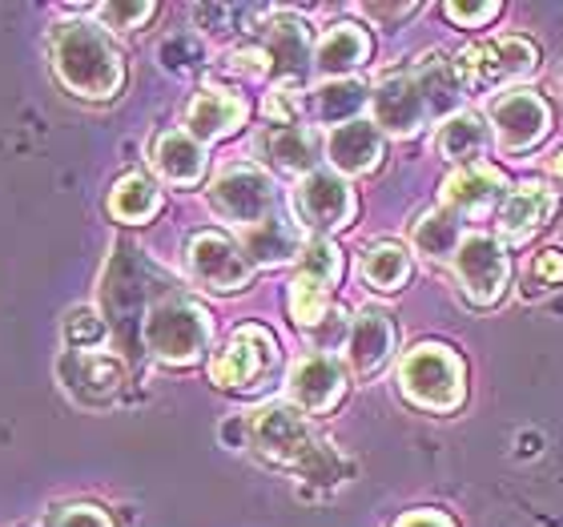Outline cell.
<instances>
[{"label":"cell","instance_id":"cell-33","mask_svg":"<svg viewBox=\"0 0 563 527\" xmlns=\"http://www.w3.org/2000/svg\"><path fill=\"white\" fill-rule=\"evenodd\" d=\"M327 306H330V286L314 278H298L290 282V315L298 327H318L322 318H327Z\"/></svg>","mask_w":563,"mask_h":527},{"label":"cell","instance_id":"cell-13","mask_svg":"<svg viewBox=\"0 0 563 527\" xmlns=\"http://www.w3.org/2000/svg\"><path fill=\"white\" fill-rule=\"evenodd\" d=\"M371 113L378 133H395V138H415L431 118L427 97L411 73H395L387 81H378V89L371 94Z\"/></svg>","mask_w":563,"mask_h":527},{"label":"cell","instance_id":"cell-14","mask_svg":"<svg viewBox=\"0 0 563 527\" xmlns=\"http://www.w3.org/2000/svg\"><path fill=\"white\" fill-rule=\"evenodd\" d=\"M60 378L77 403L85 407H101L118 395L121 383H125V371L113 354H97V351H69L60 359Z\"/></svg>","mask_w":563,"mask_h":527},{"label":"cell","instance_id":"cell-20","mask_svg":"<svg viewBox=\"0 0 563 527\" xmlns=\"http://www.w3.org/2000/svg\"><path fill=\"white\" fill-rule=\"evenodd\" d=\"M395 351V327H390L387 310H363L351 322V339H346V359L358 375H375Z\"/></svg>","mask_w":563,"mask_h":527},{"label":"cell","instance_id":"cell-21","mask_svg":"<svg viewBox=\"0 0 563 527\" xmlns=\"http://www.w3.org/2000/svg\"><path fill=\"white\" fill-rule=\"evenodd\" d=\"M266 61L278 81H302L310 69V33L302 21L294 17H278L266 36Z\"/></svg>","mask_w":563,"mask_h":527},{"label":"cell","instance_id":"cell-43","mask_svg":"<svg viewBox=\"0 0 563 527\" xmlns=\"http://www.w3.org/2000/svg\"><path fill=\"white\" fill-rule=\"evenodd\" d=\"M560 85H563V69H560Z\"/></svg>","mask_w":563,"mask_h":527},{"label":"cell","instance_id":"cell-28","mask_svg":"<svg viewBox=\"0 0 563 527\" xmlns=\"http://www.w3.org/2000/svg\"><path fill=\"white\" fill-rule=\"evenodd\" d=\"M483 150H487V130L479 125V118L455 113V118L443 121V130H439V153H443V157L479 165Z\"/></svg>","mask_w":563,"mask_h":527},{"label":"cell","instance_id":"cell-7","mask_svg":"<svg viewBox=\"0 0 563 527\" xmlns=\"http://www.w3.org/2000/svg\"><path fill=\"white\" fill-rule=\"evenodd\" d=\"M455 278L475 306L499 303L511 278L504 242L492 234H467L455 250Z\"/></svg>","mask_w":563,"mask_h":527},{"label":"cell","instance_id":"cell-42","mask_svg":"<svg viewBox=\"0 0 563 527\" xmlns=\"http://www.w3.org/2000/svg\"><path fill=\"white\" fill-rule=\"evenodd\" d=\"M552 174L560 177V186H563V150L555 153V162H552Z\"/></svg>","mask_w":563,"mask_h":527},{"label":"cell","instance_id":"cell-16","mask_svg":"<svg viewBox=\"0 0 563 527\" xmlns=\"http://www.w3.org/2000/svg\"><path fill=\"white\" fill-rule=\"evenodd\" d=\"M286 391H290V403L298 410L322 415V410L334 407L342 398V391H346V371H342L339 359H330V354H306V359L294 363Z\"/></svg>","mask_w":563,"mask_h":527},{"label":"cell","instance_id":"cell-22","mask_svg":"<svg viewBox=\"0 0 563 527\" xmlns=\"http://www.w3.org/2000/svg\"><path fill=\"white\" fill-rule=\"evenodd\" d=\"M258 150L274 169H286V174H314L318 138L310 130H302V125H271V130L258 138Z\"/></svg>","mask_w":563,"mask_h":527},{"label":"cell","instance_id":"cell-35","mask_svg":"<svg viewBox=\"0 0 563 527\" xmlns=\"http://www.w3.org/2000/svg\"><path fill=\"white\" fill-rule=\"evenodd\" d=\"M153 17L150 0H113V4H101V21L113 24V29H137Z\"/></svg>","mask_w":563,"mask_h":527},{"label":"cell","instance_id":"cell-38","mask_svg":"<svg viewBox=\"0 0 563 527\" xmlns=\"http://www.w3.org/2000/svg\"><path fill=\"white\" fill-rule=\"evenodd\" d=\"M531 274L540 282H563V254L560 250H543L540 259H536V266H531Z\"/></svg>","mask_w":563,"mask_h":527},{"label":"cell","instance_id":"cell-32","mask_svg":"<svg viewBox=\"0 0 563 527\" xmlns=\"http://www.w3.org/2000/svg\"><path fill=\"white\" fill-rule=\"evenodd\" d=\"M298 274H302V278L322 282V286H334V282L342 278L339 246L327 242V238H310V242L302 246V254H298Z\"/></svg>","mask_w":563,"mask_h":527},{"label":"cell","instance_id":"cell-3","mask_svg":"<svg viewBox=\"0 0 563 527\" xmlns=\"http://www.w3.org/2000/svg\"><path fill=\"white\" fill-rule=\"evenodd\" d=\"M210 334H213L210 315L198 310L194 303H181V298L153 303L150 315H145V327H141L145 347L169 366L198 363L201 354L210 351Z\"/></svg>","mask_w":563,"mask_h":527},{"label":"cell","instance_id":"cell-4","mask_svg":"<svg viewBox=\"0 0 563 527\" xmlns=\"http://www.w3.org/2000/svg\"><path fill=\"white\" fill-rule=\"evenodd\" d=\"M402 395L422 410H455L463 403V363L439 342H422L402 359Z\"/></svg>","mask_w":563,"mask_h":527},{"label":"cell","instance_id":"cell-9","mask_svg":"<svg viewBox=\"0 0 563 527\" xmlns=\"http://www.w3.org/2000/svg\"><path fill=\"white\" fill-rule=\"evenodd\" d=\"M210 206L222 213L225 222L238 226H258L274 210V182L254 165H234L225 169L210 186Z\"/></svg>","mask_w":563,"mask_h":527},{"label":"cell","instance_id":"cell-24","mask_svg":"<svg viewBox=\"0 0 563 527\" xmlns=\"http://www.w3.org/2000/svg\"><path fill=\"white\" fill-rule=\"evenodd\" d=\"M411 77L419 81L422 97H427V109H431L434 118H443V113L455 118L459 101H463V73H459V65H451L439 53H427Z\"/></svg>","mask_w":563,"mask_h":527},{"label":"cell","instance_id":"cell-34","mask_svg":"<svg viewBox=\"0 0 563 527\" xmlns=\"http://www.w3.org/2000/svg\"><path fill=\"white\" fill-rule=\"evenodd\" d=\"M101 339H106V318H97L93 310H73L65 318V342H69L73 351H89Z\"/></svg>","mask_w":563,"mask_h":527},{"label":"cell","instance_id":"cell-36","mask_svg":"<svg viewBox=\"0 0 563 527\" xmlns=\"http://www.w3.org/2000/svg\"><path fill=\"white\" fill-rule=\"evenodd\" d=\"M443 12L463 29H475V24H487L492 17H499V4L495 0H451Z\"/></svg>","mask_w":563,"mask_h":527},{"label":"cell","instance_id":"cell-15","mask_svg":"<svg viewBox=\"0 0 563 527\" xmlns=\"http://www.w3.org/2000/svg\"><path fill=\"white\" fill-rule=\"evenodd\" d=\"M499 201H507V182L499 169L483 162L455 169L443 186V210H451L455 218H487Z\"/></svg>","mask_w":563,"mask_h":527},{"label":"cell","instance_id":"cell-41","mask_svg":"<svg viewBox=\"0 0 563 527\" xmlns=\"http://www.w3.org/2000/svg\"><path fill=\"white\" fill-rule=\"evenodd\" d=\"M371 17H411L415 4H366Z\"/></svg>","mask_w":563,"mask_h":527},{"label":"cell","instance_id":"cell-27","mask_svg":"<svg viewBox=\"0 0 563 527\" xmlns=\"http://www.w3.org/2000/svg\"><path fill=\"white\" fill-rule=\"evenodd\" d=\"M157 210H162V189L153 186L145 174L121 177L118 189L109 194V213L121 222H150Z\"/></svg>","mask_w":563,"mask_h":527},{"label":"cell","instance_id":"cell-1","mask_svg":"<svg viewBox=\"0 0 563 527\" xmlns=\"http://www.w3.org/2000/svg\"><path fill=\"white\" fill-rule=\"evenodd\" d=\"M48 48H53L57 81L69 94L85 97V101H109V97L121 94L125 65H121V53L113 48V41L97 24H85V21L57 24Z\"/></svg>","mask_w":563,"mask_h":527},{"label":"cell","instance_id":"cell-2","mask_svg":"<svg viewBox=\"0 0 563 527\" xmlns=\"http://www.w3.org/2000/svg\"><path fill=\"white\" fill-rule=\"evenodd\" d=\"M250 443L258 447L262 459L298 471L302 480L334 483L342 475V459L334 451H327V443H318L298 410L282 407V403L254 410V419H250Z\"/></svg>","mask_w":563,"mask_h":527},{"label":"cell","instance_id":"cell-23","mask_svg":"<svg viewBox=\"0 0 563 527\" xmlns=\"http://www.w3.org/2000/svg\"><path fill=\"white\" fill-rule=\"evenodd\" d=\"M153 165L169 186H198L206 174V150L189 133H162L153 145Z\"/></svg>","mask_w":563,"mask_h":527},{"label":"cell","instance_id":"cell-29","mask_svg":"<svg viewBox=\"0 0 563 527\" xmlns=\"http://www.w3.org/2000/svg\"><path fill=\"white\" fill-rule=\"evenodd\" d=\"M459 242H463V234H459V222L451 210H434L415 226V250L422 259H455Z\"/></svg>","mask_w":563,"mask_h":527},{"label":"cell","instance_id":"cell-12","mask_svg":"<svg viewBox=\"0 0 563 527\" xmlns=\"http://www.w3.org/2000/svg\"><path fill=\"white\" fill-rule=\"evenodd\" d=\"M150 282H165V278L150 266V262L141 259V254L121 250L118 259H113L109 278H106V303H109V315H113L118 327L137 322V318H141V327H145V315H150L145 303H150L153 290H157V286H150Z\"/></svg>","mask_w":563,"mask_h":527},{"label":"cell","instance_id":"cell-31","mask_svg":"<svg viewBox=\"0 0 563 527\" xmlns=\"http://www.w3.org/2000/svg\"><path fill=\"white\" fill-rule=\"evenodd\" d=\"M363 274L375 290H399L402 282L411 278V259H407V250L402 246L383 242V246L366 250L363 254Z\"/></svg>","mask_w":563,"mask_h":527},{"label":"cell","instance_id":"cell-5","mask_svg":"<svg viewBox=\"0 0 563 527\" xmlns=\"http://www.w3.org/2000/svg\"><path fill=\"white\" fill-rule=\"evenodd\" d=\"M278 366V342L266 327H238L222 351L210 359V378L222 391H246Z\"/></svg>","mask_w":563,"mask_h":527},{"label":"cell","instance_id":"cell-8","mask_svg":"<svg viewBox=\"0 0 563 527\" xmlns=\"http://www.w3.org/2000/svg\"><path fill=\"white\" fill-rule=\"evenodd\" d=\"M189 274L210 286V290H242L250 286V274H254V262L246 259V250L238 246L234 238L218 234V230H201V234L189 238Z\"/></svg>","mask_w":563,"mask_h":527},{"label":"cell","instance_id":"cell-10","mask_svg":"<svg viewBox=\"0 0 563 527\" xmlns=\"http://www.w3.org/2000/svg\"><path fill=\"white\" fill-rule=\"evenodd\" d=\"M294 210L302 218V226L318 230V238L330 234V230H342L351 226L354 218V189L342 182V174H330V169H314L306 174L294 189Z\"/></svg>","mask_w":563,"mask_h":527},{"label":"cell","instance_id":"cell-25","mask_svg":"<svg viewBox=\"0 0 563 527\" xmlns=\"http://www.w3.org/2000/svg\"><path fill=\"white\" fill-rule=\"evenodd\" d=\"M371 57V41L358 24H334L327 29V36L318 41V69L327 73L330 81H342L351 69H358Z\"/></svg>","mask_w":563,"mask_h":527},{"label":"cell","instance_id":"cell-40","mask_svg":"<svg viewBox=\"0 0 563 527\" xmlns=\"http://www.w3.org/2000/svg\"><path fill=\"white\" fill-rule=\"evenodd\" d=\"M395 527H455V524L443 512H411V516H402Z\"/></svg>","mask_w":563,"mask_h":527},{"label":"cell","instance_id":"cell-26","mask_svg":"<svg viewBox=\"0 0 563 527\" xmlns=\"http://www.w3.org/2000/svg\"><path fill=\"white\" fill-rule=\"evenodd\" d=\"M242 250H246V259L258 262V266H282V262H290L294 254H302L298 230H294L286 218H278V213L262 218L258 226H250L246 234H242Z\"/></svg>","mask_w":563,"mask_h":527},{"label":"cell","instance_id":"cell-11","mask_svg":"<svg viewBox=\"0 0 563 527\" xmlns=\"http://www.w3.org/2000/svg\"><path fill=\"white\" fill-rule=\"evenodd\" d=\"M492 125L507 153H523L543 141V133L552 125V109L531 89H511V94L492 101Z\"/></svg>","mask_w":563,"mask_h":527},{"label":"cell","instance_id":"cell-39","mask_svg":"<svg viewBox=\"0 0 563 527\" xmlns=\"http://www.w3.org/2000/svg\"><path fill=\"white\" fill-rule=\"evenodd\" d=\"M162 57H165V65H169V69H189L186 57L198 61V48H194V41H169V45L162 48Z\"/></svg>","mask_w":563,"mask_h":527},{"label":"cell","instance_id":"cell-37","mask_svg":"<svg viewBox=\"0 0 563 527\" xmlns=\"http://www.w3.org/2000/svg\"><path fill=\"white\" fill-rule=\"evenodd\" d=\"M53 527H113V519H109L101 507L77 504V507H65V512H57Z\"/></svg>","mask_w":563,"mask_h":527},{"label":"cell","instance_id":"cell-30","mask_svg":"<svg viewBox=\"0 0 563 527\" xmlns=\"http://www.w3.org/2000/svg\"><path fill=\"white\" fill-rule=\"evenodd\" d=\"M314 97H318V118L330 121V125H334V121L346 125V121H358L354 113L366 106V85L342 77V81H327Z\"/></svg>","mask_w":563,"mask_h":527},{"label":"cell","instance_id":"cell-17","mask_svg":"<svg viewBox=\"0 0 563 527\" xmlns=\"http://www.w3.org/2000/svg\"><path fill=\"white\" fill-rule=\"evenodd\" d=\"M327 157L334 165V174H371L383 162V133L371 121H346L334 125L327 138Z\"/></svg>","mask_w":563,"mask_h":527},{"label":"cell","instance_id":"cell-6","mask_svg":"<svg viewBox=\"0 0 563 527\" xmlns=\"http://www.w3.org/2000/svg\"><path fill=\"white\" fill-rule=\"evenodd\" d=\"M540 65V53L523 36H499L479 48H463L459 53V73L483 89H504V85L528 81Z\"/></svg>","mask_w":563,"mask_h":527},{"label":"cell","instance_id":"cell-18","mask_svg":"<svg viewBox=\"0 0 563 527\" xmlns=\"http://www.w3.org/2000/svg\"><path fill=\"white\" fill-rule=\"evenodd\" d=\"M246 121V101L225 89H201L186 109V125L194 141H218L225 133H234L238 125Z\"/></svg>","mask_w":563,"mask_h":527},{"label":"cell","instance_id":"cell-19","mask_svg":"<svg viewBox=\"0 0 563 527\" xmlns=\"http://www.w3.org/2000/svg\"><path fill=\"white\" fill-rule=\"evenodd\" d=\"M555 210V194L543 182H523L519 189H511L499 210V234L511 238V242H523L536 230H543V222L552 218Z\"/></svg>","mask_w":563,"mask_h":527}]
</instances>
